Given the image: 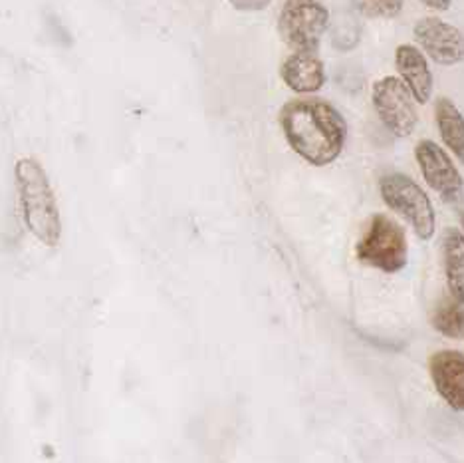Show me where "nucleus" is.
<instances>
[{"label": "nucleus", "mask_w": 464, "mask_h": 463, "mask_svg": "<svg viewBox=\"0 0 464 463\" xmlns=\"http://www.w3.org/2000/svg\"><path fill=\"white\" fill-rule=\"evenodd\" d=\"M14 173L23 219L28 231L42 245L56 247L62 235L60 209L46 172L38 162L23 157L18 160Z\"/></svg>", "instance_id": "f03ea898"}, {"label": "nucleus", "mask_w": 464, "mask_h": 463, "mask_svg": "<svg viewBox=\"0 0 464 463\" xmlns=\"http://www.w3.org/2000/svg\"><path fill=\"white\" fill-rule=\"evenodd\" d=\"M385 205L413 227L419 239L429 241L435 235L437 217L429 195L405 173H387L379 182Z\"/></svg>", "instance_id": "20e7f679"}, {"label": "nucleus", "mask_w": 464, "mask_h": 463, "mask_svg": "<svg viewBox=\"0 0 464 463\" xmlns=\"http://www.w3.org/2000/svg\"><path fill=\"white\" fill-rule=\"evenodd\" d=\"M429 372L439 396L464 412V354L459 350H439L430 356Z\"/></svg>", "instance_id": "1a4fd4ad"}, {"label": "nucleus", "mask_w": 464, "mask_h": 463, "mask_svg": "<svg viewBox=\"0 0 464 463\" xmlns=\"http://www.w3.org/2000/svg\"><path fill=\"white\" fill-rule=\"evenodd\" d=\"M435 120L442 142L464 163V115L449 98H439L435 103Z\"/></svg>", "instance_id": "ddd939ff"}, {"label": "nucleus", "mask_w": 464, "mask_h": 463, "mask_svg": "<svg viewBox=\"0 0 464 463\" xmlns=\"http://www.w3.org/2000/svg\"><path fill=\"white\" fill-rule=\"evenodd\" d=\"M423 54L440 66H455L464 60V34L437 16L420 18L413 28Z\"/></svg>", "instance_id": "6e6552de"}, {"label": "nucleus", "mask_w": 464, "mask_h": 463, "mask_svg": "<svg viewBox=\"0 0 464 463\" xmlns=\"http://www.w3.org/2000/svg\"><path fill=\"white\" fill-rule=\"evenodd\" d=\"M372 102L379 120L395 138H409L415 132L417 102L403 80L395 76L377 80L372 88Z\"/></svg>", "instance_id": "423d86ee"}, {"label": "nucleus", "mask_w": 464, "mask_h": 463, "mask_svg": "<svg viewBox=\"0 0 464 463\" xmlns=\"http://www.w3.org/2000/svg\"><path fill=\"white\" fill-rule=\"evenodd\" d=\"M352 5L365 18H395L405 0H352Z\"/></svg>", "instance_id": "2eb2a0df"}, {"label": "nucleus", "mask_w": 464, "mask_h": 463, "mask_svg": "<svg viewBox=\"0 0 464 463\" xmlns=\"http://www.w3.org/2000/svg\"><path fill=\"white\" fill-rule=\"evenodd\" d=\"M395 68L401 80L413 94L417 103H427L432 96V72L423 50L411 44H401L395 52Z\"/></svg>", "instance_id": "9b49d317"}, {"label": "nucleus", "mask_w": 464, "mask_h": 463, "mask_svg": "<svg viewBox=\"0 0 464 463\" xmlns=\"http://www.w3.org/2000/svg\"><path fill=\"white\" fill-rule=\"evenodd\" d=\"M355 257L363 265L389 275L403 271L409 262V245L403 227L383 213L373 215L355 247Z\"/></svg>", "instance_id": "7ed1b4c3"}, {"label": "nucleus", "mask_w": 464, "mask_h": 463, "mask_svg": "<svg viewBox=\"0 0 464 463\" xmlns=\"http://www.w3.org/2000/svg\"><path fill=\"white\" fill-rule=\"evenodd\" d=\"M280 125L292 150L315 167L330 165L343 152L347 123L330 102L320 98L290 100L280 110Z\"/></svg>", "instance_id": "f257e3e1"}, {"label": "nucleus", "mask_w": 464, "mask_h": 463, "mask_svg": "<svg viewBox=\"0 0 464 463\" xmlns=\"http://www.w3.org/2000/svg\"><path fill=\"white\" fill-rule=\"evenodd\" d=\"M460 221H462V229H464V215H462V217H460Z\"/></svg>", "instance_id": "a211bd4d"}, {"label": "nucleus", "mask_w": 464, "mask_h": 463, "mask_svg": "<svg viewBox=\"0 0 464 463\" xmlns=\"http://www.w3.org/2000/svg\"><path fill=\"white\" fill-rule=\"evenodd\" d=\"M427 8H432V10H439V13H445V10L450 8L452 0H420Z\"/></svg>", "instance_id": "f3484780"}, {"label": "nucleus", "mask_w": 464, "mask_h": 463, "mask_svg": "<svg viewBox=\"0 0 464 463\" xmlns=\"http://www.w3.org/2000/svg\"><path fill=\"white\" fill-rule=\"evenodd\" d=\"M284 84L296 94H314L324 88L325 66L315 52H294L280 68Z\"/></svg>", "instance_id": "9d476101"}, {"label": "nucleus", "mask_w": 464, "mask_h": 463, "mask_svg": "<svg viewBox=\"0 0 464 463\" xmlns=\"http://www.w3.org/2000/svg\"><path fill=\"white\" fill-rule=\"evenodd\" d=\"M415 160L420 167L425 182L442 202L457 205L464 197L462 177L452 163L449 153L442 147L430 140L419 142L415 147Z\"/></svg>", "instance_id": "0eeeda50"}, {"label": "nucleus", "mask_w": 464, "mask_h": 463, "mask_svg": "<svg viewBox=\"0 0 464 463\" xmlns=\"http://www.w3.org/2000/svg\"><path fill=\"white\" fill-rule=\"evenodd\" d=\"M442 265L452 297L464 304V235L459 229H447L442 235Z\"/></svg>", "instance_id": "f8f14e48"}, {"label": "nucleus", "mask_w": 464, "mask_h": 463, "mask_svg": "<svg viewBox=\"0 0 464 463\" xmlns=\"http://www.w3.org/2000/svg\"><path fill=\"white\" fill-rule=\"evenodd\" d=\"M330 26L328 8L318 0H286L278 16V34L294 52H315Z\"/></svg>", "instance_id": "39448f33"}, {"label": "nucleus", "mask_w": 464, "mask_h": 463, "mask_svg": "<svg viewBox=\"0 0 464 463\" xmlns=\"http://www.w3.org/2000/svg\"><path fill=\"white\" fill-rule=\"evenodd\" d=\"M432 326L449 339H462L464 336V304L455 297L442 300L435 314H432Z\"/></svg>", "instance_id": "4468645a"}, {"label": "nucleus", "mask_w": 464, "mask_h": 463, "mask_svg": "<svg viewBox=\"0 0 464 463\" xmlns=\"http://www.w3.org/2000/svg\"><path fill=\"white\" fill-rule=\"evenodd\" d=\"M270 3L272 0H230V5L238 10H262Z\"/></svg>", "instance_id": "dca6fc26"}]
</instances>
